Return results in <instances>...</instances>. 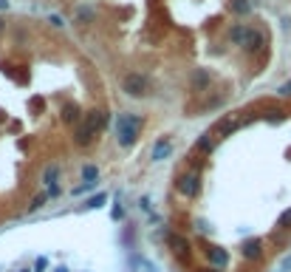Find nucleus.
<instances>
[{"label": "nucleus", "instance_id": "obj_25", "mask_svg": "<svg viewBox=\"0 0 291 272\" xmlns=\"http://www.w3.org/2000/svg\"><path fill=\"white\" fill-rule=\"evenodd\" d=\"M0 9H9V0H0Z\"/></svg>", "mask_w": 291, "mask_h": 272}, {"label": "nucleus", "instance_id": "obj_16", "mask_svg": "<svg viewBox=\"0 0 291 272\" xmlns=\"http://www.w3.org/2000/svg\"><path fill=\"white\" fill-rule=\"evenodd\" d=\"M243 31H246V26H232V31H229V40L241 46V37H243Z\"/></svg>", "mask_w": 291, "mask_h": 272}, {"label": "nucleus", "instance_id": "obj_15", "mask_svg": "<svg viewBox=\"0 0 291 272\" xmlns=\"http://www.w3.org/2000/svg\"><path fill=\"white\" fill-rule=\"evenodd\" d=\"M249 9H252L249 0H232V12H235V15H246Z\"/></svg>", "mask_w": 291, "mask_h": 272}, {"label": "nucleus", "instance_id": "obj_12", "mask_svg": "<svg viewBox=\"0 0 291 272\" xmlns=\"http://www.w3.org/2000/svg\"><path fill=\"white\" fill-rule=\"evenodd\" d=\"M57 176H60V167H57V165H51V167H45L43 182H45L48 187H54V185H57Z\"/></svg>", "mask_w": 291, "mask_h": 272}, {"label": "nucleus", "instance_id": "obj_18", "mask_svg": "<svg viewBox=\"0 0 291 272\" xmlns=\"http://www.w3.org/2000/svg\"><path fill=\"white\" fill-rule=\"evenodd\" d=\"M277 227H280V230H288V227H291V210H285V213L280 215V221H277Z\"/></svg>", "mask_w": 291, "mask_h": 272}, {"label": "nucleus", "instance_id": "obj_3", "mask_svg": "<svg viewBox=\"0 0 291 272\" xmlns=\"http://www.w3.org/2000/svg\"><path fill=\"white\" fill-rule=\"evenodd\" d=\"M176 190L181 196H187V199H195V196L201 193V179L198 173H181L176 179Z\"/></svg>", "mask_w": 291, "mask_h": 272}, {"label": "nucleus", "instance_id": "obj_21", "mask_svg": "<svg viewBox=\"0 0 291 272\" xmlns=\"http://www.w3.org/2000/svg\"><path fill=\"white\" fill-rule=\"evenodd\" d=\"M79 20H91V17H93V12H91V9H88V12H85V9H79Z\"/></svg>", "mask_w": 291, "mask_h": 272}, {"label": "nucleus", "instance_id": "obj_26", "mask_svg": "<svg viewBox=\"0 0 291 272\" xmlns=\"http://www.w3.org/2000/svg\"><path fill=\"white\" fill-rule=\"evenodd\" d=\"M54 272H68V269H65V266H57V269H54Z\"/></svg>", "mask_w": 291, "mask_h": 272}, {"label": "nucleus", "instance_id": "obj_7", "mask_svg": "<svg viewBox=\"0 0 291 272\" xmlns=\"http://www.w3.org/2000/svg\"><path fill=\"white\" fill-rule=\"evenodd\" d=\"M170 247L178 261H190V244H187L184 236H170Z\"/></svg>", "mask_w": 291, "mask_h": 272}, {"label": "nucleus", "instance_id": "obj_19", "mask_svg": "<svg viewBox=\"0 0 291 272\" xmlns=\"http://www.w3.org/2000/svg\"><path fill=\"white\" fill-rule=\"evenodd\" d=\"M45 199H48V196H37V199H31V204H29V210L31 213H34V210H40L45 204Z\"/></svg>", "mask_w": 291, "mask_h": 272}, {"label": "nucleus", "instance_id": "obj_5", "mask_svg": "<svg viewBox=\"0 0 291 272\" xmlns=\"http://www.w3.org/2000/svg\"><path fill=\"white\" fill-rule=\"evenodd\" d=\"M241 46L249 51V54H257V51L263 49V34L257 29H246L243 37H241Z\"/></svg>", "mask_w": 291, "mask_h": 272}, {"label": "nucleus", "instance_id": "obj_14", "mask_svg": "<svg viewBox=\"0 0 291 272\" xmlns=\"http://www.w3.org/2000/svg\"><path fill=\"white\" fill-rule=\"evenodd\" d=\"M195 151H201V153H209V151H212V136H209V133L201 136L198 142H195Z\"/></svg>", "mask_w": 291, "mask_h": 272}, {"label": "nucleus", "instance_id": "obj_8", "mask_svg": "<svg viewBox=\"0 0 291 272\" xmlns=\"http://www.w3.org/2000/svg\"><path fill=\"white\" fill-rule=\"evenodd\" d=\"M209 82H212V77H209V71H206V68H198V71H192V77H190L192 91H206V88H209Z\"/></svg>", "mask_w": 291, "mask_h": 272}, {"label": "nucleus", "instance_id": "obj_23", "mask_svg": "<svg viewBox=\"0 0 291 272\" xmlns=\"http://www.w3.org/2000/svg\"><path fill=\"white\" fill-rule=\"evenodd\" d=\"M283 269H291V255H288V258H285V261H283Z\"/></svg>", "mask_w": 291, "mask_h": 272}, {"label": "nucleus", "instance_id": "obj_20", "mask_svg": "<svg viewBox=\"0 0 291 272\" xmlns=\"http://www.w3.org/2000/svg\"><path fill=\"white\" fill-rule=\"evenodd\" d=\"M277 91L283 94V97H291V79H288V82H283V85L277 88Z\"/></svg>", "mask_w": 291, "mask_h": 272}, {"label": "nucleus", "instance_id": "obj_24", "mask_svg": "<svg viewBox=\"0 0 291 272\" xmlns=\"http://www.w3.org/2000/svg\"><path fill=\"white\" fill-rule=\"evenodd\" d=\"M198 272H220L218 266H209V269H198Z\"/></svg>", "mask_w": 291, "mask_h": 272}, {"label": "nucleus", "instance_id": "obj_27", "mask_svg": "<svg viewBox=\"0 0 291 272\" xmlns=\"http://www.w3.org/2000/svg\"><path fill=\"white\" fill-rule=\"evenodd\" d=\"M0 31H3V20H0Z\"/></svg>", "mask_w": 291, "mask_h": 272}, {"label": "nucleus", "instance_id": "obj_11", "mask_svg": "<svg viewBox=\"0 0 291 272\" xmlns=\"http://www.w3.org/2000/svg\"><path fill=\"white\" fill-rule=\"evenodd\" d=\"M77 116H79V108L74 105V102H68V105L63 108V122H68V125H71V122H77Z\"/></svg>", "mask_w": 291, "mask_h": 272}, {"label": "nucleus", "instance_id": "obj_4", "mask_svg": "<svg viewBox=\"0 0 291 272\" xmlns=\"http://www.w3.org/2000/svg\"><path fill=\"white\" fill-rule=\"evenodd\" d=\"M241 255L243 261H257L263 255V238H246L241 244Z\"/></svg>", "mask_w": 291, "mask_h": 272}, {"label": "nucleus", "instance_id": "obj_6", "mask_svg": "<svg viewBox=\"0 0 291 272\" xmlns=\"http://www.w3.org/2000/svg\"><path fill=\"white\" fill-rule=\"evenodd\" d=\"M170 153H172V142L167 139V136H161V139L153 145L150 156H153V162H164V159H170Z\"/></svg>", "mask_w": 291, "mask_h": 272}, {"label": "nucleus", "instance_id": "obj_2", "mask_svg": "<svg viewBox=\"0 0 291 272\" xmlns=\"http://www.w3.org/2000/svg\"><path fill=\"white\" fill-rule=\"evenodd\" d=\"M122 91L128 94V97H136V100H142L144 94L150 91V82H147V77L144 74H125L122 77Z\"/></svg>", "mask_w": 291, "mask_h": 272}, {"label": "nucleus", "instance_id": "obj_17", "mask_svg": "<svg viewBox=\"0 0 291 272\" xmlns=\"http://www.w3.org/2000/svg\"><path fill=\"white\" fill-rule=\"evenodd\" d=\"M105 199H107L105 193L93 196V199H88V204H85V207H88V210H96V207H102V204H105Z\"/></svg>", "mask_w": 291, "mask_h": 272}, {"label": "nucleus", "instance_id": "obj_22", "mask_svg": "<svg viewBox=\"0 0 291 272\" xmlns=\"http://www.w3.org/2000/svg\"><path fill=\"white\" fill-rule=\"evenodd\" d=\"M45 266H48V261H45V258H37V264H34V269H37V272H43Z\"/></svg>", "mask_w": 291, "mask_h": 272}, {"label": "nucleus", "instance_id": "obj_9", "mask_svg": "<svg viewBox=\"0 0 291 272\" xmlns=\"http://www.w3.org/2000/svg\"><path fill=\"white\" fill-rule=\"evenodd\" d=\"M206 258H209V261H212V264L220 269V266L229 261V252L223 250V247H206Z\"/></svg>", "mask_w": 291, "mask_h": 272}, {"label": "nucleus", "instance_id": "obj_13", "mask_svg": "<svg viewBox=\"0 0 291 272\" xmlns=\"http://www.w3.org/2000/svg\"><path fill=\"white\" fill-rule=\"evenodd\" d=\"M96 176H99V170H96L93 165L82 167V179H85V185H96Z\"/></svg>", "mask_w": 291, "mask_h": 272}, {"label": "nucleus", "instance_id": "obj_1", "mask_svg": "<svg viewBox=\"0 0 291 272\" xmlns=\"http://www.w3.org/2000/svg\"><path fill=\"white\" fill-rule=\"evenodd\" d=\"M139 128H142V119L136 114H125L119 116V125H116V136H119V145L122 148H130L139 136Z\"/></svg>", "mask_w": 291, "mask_h": 272}, {"label": "nucleus", "instance_id": "obj_10", "mask_svg": "<svg viewBox=\"0 0 291 272\" xmlns=\"http://www.w3.org/2000/svg\"><path fill=\"white\" fill-rule=\"evenodd\" d=\"M91 139H93V130L88 128L85 122H82V125H79V128L74 130V142H77V145H88Z\"/></svg>", "mask_w": 291, "mask_h": 272}, {"label": "nucleus", "instance_id": "obj_28", "mask_svg": "<svg viewBox=\"0 0 291 272\" xmlns=\"http://www.w3.org/2000/svg\"><path fill=\"white\" fill-rule=\"evenodd\" d=\"M20 272H29V269H20Z\"/></svg>", "mask_w": 291, "mask_h": 272}]
</instances>
